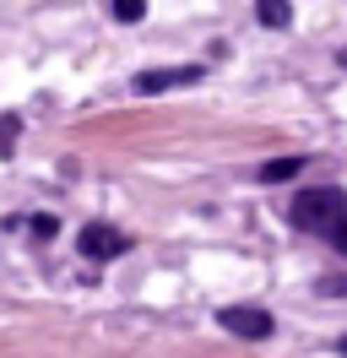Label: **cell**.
Instances as JSON below:
<instances>
[{
    "label": "cell",
    "mask_w": 347,
    "mask_h": 358,
    "mask_svg": "<svg viewBox=\"0 0 347 358\" xmlns=\"http://www.w3.org/2000/svg\"><path fill=\"white\" fill-rule=\"evenodd\" d=\"M288 223L347 255V190L342 185H309V190H299L293 206H288Z\"/></svg>",
    "instance_id": "cell-1"
},
{
    "label": "cell",
    "mask_w": 347,
    "mask_h": 358,
    "mask_svg": "<svg viewBox=\"0 0 347 358\" xmlns=\"http://www.w3.org/2000/svg\"><path fill=\"white\" fill-rule=\"evenodd\" d=\"M217 326L222 331L244 336V342H266V336L277 331V320L266 310H255V304H228V310H217Z\"/></svg>",
    "instance_id": "cell-2"
},
{
    "label": "cell",
    "mask_w": 347,
    "mask_h": 358,
    "mask_svg": "<svg viewBox=\"0 0 347 358\" xmlns=\"http://www.w3.org/2000/svg\"><path fill=\"white\" fill-rule=\"evenodd\" d=\"M76 250H82L87 261H120L130 250V234H120V228H108V223H87L76 234Z\"/></svg>",
    "instance_id": "cell-3"
},
{
    "label": "cell",
    "mask_w": 347,
    "mask_h": 358,
    "mask_svg": "<svg viewBox=\"0 0 347 358\" xmlns=\"http://www.w3.org/2000/svg\"><path fill=\"white\" fill-rule=\"evenodd\" d=\"M201 82V66H174V71H141L136 76V92H169V87H190Z\"/></svg>",
    "instance_id": "cell-4"
},
{
    "label": "cell",
    "mask_w": 347,
    "mask_h": 358,
    "mask_svg": "<svg viewBox=\"0 0 347 358\" xmlns=\"http://www.w3.org/2000/svg\"><path fill=\"white\" fill-rule=\"evenodd\" d=\"M293 174H304V157H271V163H260V185H282Z\"/></svg>",
    "instance_id": "cell-5"
},
{
    "label": "cell",
    "mask_w": 347,
    "mask_h": 358,
    "mask_svg": "<svg viewBox=\"0 0 347 358\" xmlns=\"http://www.w3.org/2000/svg\"><path fill=\"white\" fill-rule=\"evenodd\" d=\"M255 17H260V27H288L293 22V6L288 0H255Z\"/></svg>",
    "instance_id": "cell-6"
},
{
    "label": "cell",
    "mask_w": 347,
    "mask_h": 358,
    "mask_svg": "<svg viewBox=\"0 0 347 358\" xmlns=\"http://www.w3.org/2000/svg\"><path fill=\"white\" fill-rule=\"evenodd\" d=\"M17 131H22V114H0V157H11V147H17Z\"/></svg>",
    "instance_id": "cell-7"
},
{
    "label": "cell",
    "mask_w": 347,
    "mask_h": 358,
    "mask_svg": "<svg viewBox=\"0 0 347 358\" xmlns=\"http://www.w3.org/2000/svg\"><path fill=\"white\" fill-rule=\"evenodd\" d=\"M108 11H114L120 22H141V17H147V0H108Z\"/></svg>",
    "instance_id": "cell-8"
},
{
    "label": "cell",
    "mask_w": 347,
    "mask_h": 358,
    "mask_svg": "<svg viewBox=\"0 0 347 358\" xmlns=\"http://www.w3.org/2000/svg\"><path fill=\"white\" fill-rule=\"evenodd\" d=\"M33 239H55V234H60V223H55V217H33Z\"/></svg>",
    "instance_id": "cell-9"
},
{
    "label": "cell",
    "mask_w": 347,
    "mask_h": 358,
    "mask_svg": "<svg viewBox=\"0 0 347 358\" xmlns=\"http://www.w3.org/2000/svg\"><path fill=\"white\" fill-rule=\"evenodd\" d=\"M320 293H331V299H342V293H347V277H320Z\"/></svg>",
    "instance_id": "cell-10"
},
{
    "label": "cell",
    "mask_w": 347,
    "mask_h": 358,
    "mask_svg": "<svg viewBox=\"0 0 347 358\" xmlns=\"http://www.w3.org/2000/svg\"><path fill=\"white\" fill-rule=\"evenodd\" d=\"M337 353H347V336H342V342H337Z\"/></svg>",
    "instance_id": "cell-11"
}]
</instances>
